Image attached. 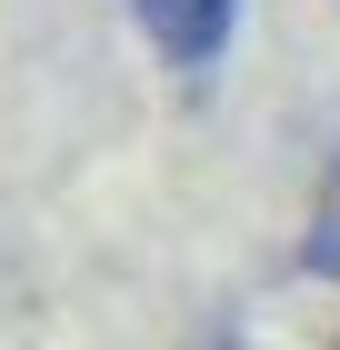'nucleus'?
Segmentation results:
<instances>
[{
  "label": "nucleus",
  "mask_w": 340,
  "mask_h": 350,
  "mask_svg": "<svg viewBox=\"0 0 340 350\" xmlns=\"http://www.w3.org/2000/svg\"><path fill=\"white\" fill-rule=\"evenodd\" d=\"M300 270L311 280H340V150L320 170V211H311V241H300Z\"/></svg>",
  "instance_id": "nucleus-2"
},
{
  "label": "nucleus",
  "mask_w": 340,
  "mask_h": 350,
  "mask_svg": "<svg viewBox=\"0 0 340 350\" xmlns=\"http://www.w3.org/2000/svg\"><path fill=\"white\" fill-rule=\"evenodd\" d=\"M200 350H250V340H200Z\"/></svg>",
  "instance_id": "nucleus-3"
},
{
  "label": "nucleus",
  "mask_w": 340,
  "mask_h": 350,
  "mask_svg": "<svg viewBox=\"0 0 340 350\" xmlns=\"http://www.w3.org/2000/svg\"><path fill=\"white\" fill-rule=\"evenodd\" d=\"M131 10L170 51V70H210V60L231 51V21H240V0H131Z\"/></svg>",
  "instance_id": "nucleus-1"
}]
</instances>
